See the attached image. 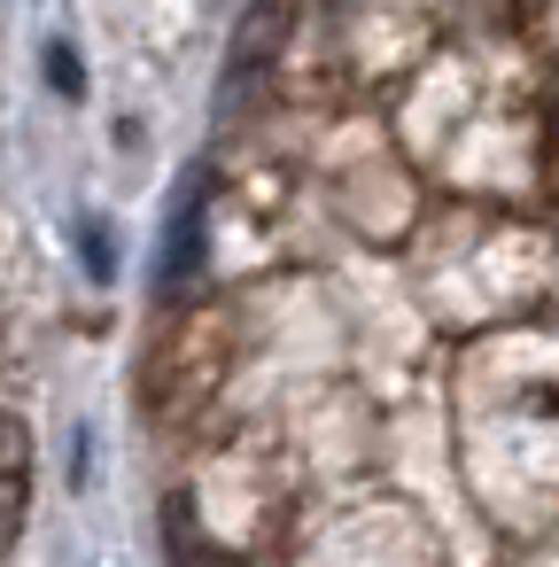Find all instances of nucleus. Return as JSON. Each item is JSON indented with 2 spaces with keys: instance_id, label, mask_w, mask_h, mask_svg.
<instances>
[{
  "instance_id": "1",
  "label": "nucleus",
  "mask_w": 559,
  "mask_h": 567,
  "mask_svg": "<svg viewBox=\"0 0 559 567\" xmlns=\"http://www.w3.org/2000/svg\"><path fill=\"white\" fill-rule=\"evenodd\" d=\"M226 365H234V319H226V311H179V319L156 334L148 373H141L148 412H156V420H179V412L210 404V389L226 381Z\"/></svg>"
},
{
  "instance_id": "2",
  "label": "nucleus",
  "mask_w": 559,
  "mask_h": 567,
  "mask_svg": "<svg viewBox=\"0 0 559 567\" xmlns=\"http://www.w3.org/2000/svg\"><path fill=\"white\" fill-rule=\"evenodd\" d=\"M280 48H288V0H257V9L241 17V32H234V55H226V110L265 86Z\"/></svg>"
},
{
  "instance_id": "3",
  "label": "nucleus",
  "mask_w": 559,
  "mask_h": 567,
  "mask_svg": "<svg viewBox=\"0 0 559 567\" xmlns=\"http://www.w3.org/2000/svg\"><path fill=\"white\" fill-rule=\"evenodd\" d=\"M24 505H32V427L17 412H0V551L17 544Z\"/></svg>"
},
{
  "instance_id": "4",
  "label": "nucleus",
  "mask_w": 559,
  "mask_h": 567,
  "mask_svg": "<svg viewBox=\"0 0 559 567\" xmlns=\"http://www.w3.org/2000/svg\"><path fill=\"white\" fill-rule=\"evenodd\" d=\"M203 272V179H187V195L172 203V234H164V303L187 296Z\"/></svg>"
},
{
  "instance_id": "5",
  "label": "nucleus",
  "mask_w": 559,
  "mask_h": 567,
  "mask_svg": "<svg viewBox=\"0 0 559 567\" xmlns=\"http://www.w3.org/2000/svg\"><path fill=\"white\" fill-rule=\"evenodd\" d=\"M172 559H187V567H226V559H218V551L195 536V520H187L179 505H172Z\"/></svg>"
},
{
  "instance_id": "6",
  "label": "nucleus",
  "mask_w": 559,
  "mask_h": 567,
  "mask_svg": "<svg viewBox=\"0 0 559 567\" xmlns=\"http://www.w3.org/2000/svg\"><path fill=\"white\" fill-rule=\"evenodd\" d=\"M48 71H55V86H63V94H79V55H71V48H55V55H48Z\"/></svg>"
},
{
  "instance_id": "7",
  "label": "nucleus",
  "mask_w": 559,
  "mask_h": 567,
  "mask_svg": "<svg viewBox=\"0 0 559 567\" xmlns=\"http://www.w3.org/2000/svg\"><path fill=\"white\" fill-rule=\"evenodd\" d=\"M513 17H536V0H513Z\"/></svg>"
}]
</instances>
